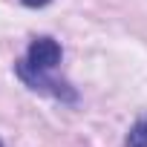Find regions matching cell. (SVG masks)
<instances>
[{
    "label": "cell",
    "mask_w": 147,
    "mask_h": 147,
    "mask_svg": "<svg viewBox=\"0 0 147 147\" xmlns=\"http://www.w3.org/2000/svg\"><path fill=\"white\" fill-rule=\"evenodd\" d=\"M58 63H61V46H58L52 38H38V40H32L29 55H26V63L20 66V72L43 75V72L55 69Z\"/></svg>",
    "instance_id": "obj_1"
},
{
    "label": "cell",
    "mask_w": 147,
    "mask_h": 147,
    "mask_svg": "<svg viewBox=\"0 0 147 147\" xmlns=\"http://www.w3.org/2000/svg\"><path fill=\"white\" fill-rule=\"evenodd\" d=\"M124 144L127 147H147V118H141V121L133 124V130L127 133V141Z\"/></svg>",
    "instance_id": "obj_2"
},
{
    "label": "cell",
    "mask_w": 147,
    "mask_h": 147,
    "mask_svg": "<svg viewBox=\"0 0 147 147\" xmlns=\"http://www.w3.org/2000/svg\"><path fill=\"white\" fill-rule=\"evenodd\" d=\"M23 3H26V6H46L49 0H23Z\"/></svg>",
    "instance_id": "obj_3"
}]
</instances>
